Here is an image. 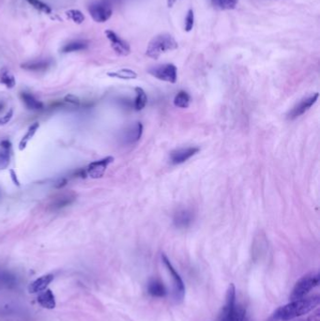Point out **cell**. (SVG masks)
Returning a JSON list of instances; mask_svg holds the SVG:
<instances>
[{
	"label": "cell",
	"instance_id": "1",
	"mask_svg": "<svg viewBox=\"0 0 320 321\" xmlns=\"http://www.w3.org/2000/svg\"><path fill=\"white\" fill-rule=\"evenodd\" d=\"M320 302L319 296L291 301L279 307L267 321H288L313 311Z\"/></svg>",
	"mask_w": 320,
	"mask_h": 321
},
{
	"label": "cell",
	"instance_id": "2",
	"mask_svg": "<svg viewBox=\"0 0 320 321\" xmlns=\"http://www.w3.org/2000/svg\"><path fill=\"white\" fill-rule=\"evenodd\" d=\"M179 47L178 41L168 33L159 34L151 40L146 50V55L153 59L159 57L170 51H174Z\"/></svg>",
	"mask_w": 320,
	"mask_h": 321
},
{
	"label": "cell",
	"instance_id": "3",
	"mask_svg": "<svg viewBox=\"0 0 320 321\" xmlns=\"http://www.w3.org/2000/svg\"><path fill=\"white\" fill-rule=\"evenodd\" d=\"M320 276L319 273H311L302 276L301 279L295 283L289 297L290 301H296L303 299L312 289L320 284Z\"/></svg>",
	"mask_w": 320,
	"mask_h": 321
},
{
	"label": "cell",
	"instance_id": "4",
	"mask_svg": "<svg viewBox=\"0 0 320 321\" xmlns=\"http://www.w3.org/2000/svg\"><path fill=\"white\" fill-rule=\"evenodd\" d=\"M88 12L91 18L96 23H105L110 19L113 14L112 5L108 0H98L92 2L88 8Z\"/></svg>",
	"mask_w": 320,
	"mask_h": 321
},
{
	"label": "cell",
	"instance_id": "5",
	"mask_svg": "<svg viewBox=\"0 0 320 321\" xmlns=\"http://www.w3.org/2000/svg\"><path fill=\"white\" fill-rule=\"evenodd\" d=\"M148 73L158 80L171 84H175L178 80V69L171 63L151 67Z\"/></svg>",
	"mask_w": 320,
	"mask_h": 321
},
{
	"label": "cell",
	"instance_id": "6",
	"mask_svg": "<svg viewBox=\"0 0 320 321\" xmlns=\"http://www.w3.org/2000/svg\"><path fill=\"white\" fill-rule=\"evenodd\" d=\"M161 260H162V263L166 267L170 275L173 278L174 289H175V298H176V300L178 302H181L184 299V296H185V284L183 283L179 273L175 270V268L173 267V265L170 262L168 257L164 254L161 255Z\"/></svg>",
	"mask_w": 320,
	"mask_h": 321
},
{
	"label": "cell",
	"instance_id": "7",
	"mask_svg": "<svg viewBox=\"0 0 320 321\" xmlns=\"http://www.w3.org/2000/svg\"><path fill=\"white\" fill-rule=\"evenodd\" d=\"M107 40L110 42L111 47L115 51V53L120 57H127L131 53V47L130 44L120 38L116 32H114L111 29H107L104 32Z\"/></svg>",
	"mask_w": 320,
	"mask_h": 321
},
{
	"label": "cell",
	"instance_id": "8",
	"mask_svg": "<svg viewBox=\"0 0 320 321\" xmlns=\"http://www.w3.org/2000/svg\"><path fill=\"white\" fill-rule=\"evenodd\" d=\"M237 304H236V287L234 283H230L226 291V303L223 306L219 321H226L235 313Z\"/></svg>",
	"mask_w": 320,
	"mask_h": 321
},
{
	"label": "cell",
	"instance_id": "9",
	"mask_svg": "<svg viewBox=\"0 0 320 321\" xmlns=\"http://www.w3.org/2000/svg\"><path fill=\"white\" fill-rule=\"evenodd\" d=\"M319 97H320V94L316 93V94L312 95L310 97H307V98L301 100V102L296 104L289 111V113L287 114L286 119L288 120H294L298 119L299 117L302 116L303 114L306 113L311 107L317 103Z\"/></svg>",
	"mask_w": 320,
	"mask_h": 321
},
{
	"label": "cell",
	"instance_id": "10",
	"mask_svg": "<svg viewBox=\"0 0 320 321\" xmlns=\"http://www.w3.org/2000/svg\"><path fill=\"white\" fill-rule=\"evenodd\" d=\"M114 161V157L112 156H107L102 160H96L92 161L91 163L88 164V166L85 168L86 175L90 177L91 179H101L104 177V173L107 169L108 165L112 163Z\"/></svg>",
	"mask_w": 320,
	"mask_h": 321
},
{
	"label": "cell",
	"instance_id": "11",
	"mask_svg": "<svg viewBox=\"0 0 320 321\" xmlns=\"http://www.w3.org/2000/svg\"><path fill=\"white\" fill-rule=\"evenodd\" d=\"M199 151H200V149L197 147L182 148V149H178V150L171 151L169 155L170 162L174 165L181 164V163L185 162L186 160H188L189 159H191L196 154H198Z\"/></svg>",
	"mask_w": 320,
	"mask_h": 321
},
{
	"label": "cell",
	"instance_id": "12",
	"mask_svg": "<svg viewBox=\"0 0 320 321\" xmlns=\"http://www.w3.org/2000/svg\"><path fill=\"white\" fill-rule=\"evenodd\" d=\"M76 198H77V196H76V193L73 191L63 192V193L57 195V197L53 199V201L50 204V208L54 211L66 208L68 206L72 205L73 203H75Z\"/></svg>",
	"mask_w": 320,
	"mask_h": 321
},
{
	"label": "cell",
	"instance_id": "13",
	"mask_svg": "<svg viewBox=\"0 0 320 321\" xmlns=\"http://www.w3.org/2000/svg\"><path fill=\"white\" fill-rule=\"evenodd\" d=\"M194 213L187 208H182L179 209L174 216V225L177 228L179 229H184V228H188V227L192 226L193 222H194Z\"/></svg>",
	"mask_w": 320,
	"mask_h": 321
},
{
	"label": "cell",
	"instance_id": "14",
	"mask_svg": "<svg viewBox=\"0 0 320 321\" xmlns=\"http://www.w3.org/2000/svg\"><path fill=\"white\" fill-rule=\"evenodd\" d=\"M143 133V125L141 122H135L131 125L123 134V140L126 144H134L140 140Z\"/></svg>",
	"mask_w": 320,
	"mask_h": 321
},
{
	"label": "cell",
	"instance_id": "15",
	"mask_svg": "<svg viewBox=\"0 0 320 321\" xmlns=\"http://www.w3.org/2000/svg\"><path fill=\"white\" fill-rule=\"evenodd\" d=\"M11 158V143L7 139L0 142V170L6 169Z\"/></svg>",
	"mask_w": 320,
	"mask_h": 321
},
{
	"label": "cell",
	"instance_id": "16",
	"mask_svg": "<svg viewBox=\"0 0 320 321\" xmlns=\"http://www.w3.org/2000/svg\"><path fill=\"white\" fill-rule=\"evenodd\" d=\"M54 278H55V276L53 274H46V275L40 276V278L36 279L34 282H32L29 284V292L39 293L45 290L48 285L54 281Z\"/></svg>",
	"mask_w": 320,
	"mask_h": 321
},
{
	"label": "cell",
	"instance_id": "17",
	"mask_svg": "<svg viewBox=\"0 0 320 321\" xmlns=\"http://www.w3.org/2000/svg\"><path fill=\"white\" fill-rule=\"evenodd\" d=\"M148 292L152 297L163 298L166 296L167 290L162 282L158 279H151L148 284Z\"/></svg>",
	"mask_w": 320,
	"mask_h": 321
},
{
	"label": "cell",
	"instance_id": "18",
	"mask_svg": "<svg viewBox=\"0 0 320 321\" xmlns=\"http://www.w3.org/2000/svg\"><path fill=\"white\" fill-rule=\"evenodd\" d=\"M20 97L23 101V103L26 105V107L32 110V111H40L43 109V104L37 100L33 95L27 91H23L20 93Z\"/></svg>",
	"mask_w": 320,
	"mask_h": 321
},
{
	"label": "cell",
	"instance_id": "19",
	"mask_svg": "<svg viewBox=\"0 0 320 321\" xmlns=\"http://www.w3.org/2000/svg\"><path fill=\"white\" fill-rule=\"evenodd\" d=\"M38 303L45 309H54L56 307V298L52 290L46 289L40 293L37 298Z\"/></svg>",
	"mask_w": 320,
	"mask_h": 321
},
{
	"label": "cell",
	"instance_id": "20",
	"mask_svg": "<svg viewBox=\"0 0 320 321\" xmlns=\"http://www.w3.org/2000/svg\"><path fill=\"white\" fill-rule=\"evenodd\" d=\"M51 62L49 60H34V61H29L21 64V68L26 71L40 72V71L47 70Z\"/></svg>",
	"mask_w": 320,
	"mask_h": 321
},
{
	"label": "cell",
	"instance_id": "21",
	"mask_svg": "<svg viewBox=\"0 0 320 321\" xmlns=\"http://www.w3.org/2000/svg\"><path fill=\"white\" fill-rule=\"evenodd\" d=\"M0 84L5 85L7 88H13L16 85L15 77L6 67L0 70Z\"/></svg>",
	"mask_w": 320,
	"mask_h": 321
},
{
	"label": "cell",
	"instance_id": "22",
	"mask_svg": "<svg viewBox=\"0 0 320 321\" xmlns=\"http://www.w3.org/2000/svg\"><path fill=\"white\" fill-rule=\"evenodd\" d=\"M135 92H136V98L134 100L133 107L136 111H141L148 103V96L146 94L145 90L142 87H135Z\"/></svg>",
	"mask_w": 320,
	"mask_h": 321
},
{
	"label": "cell",
	"instance_id": "23",
	"mask_svg": "<svg viewBox=\"0 0 320 321\" xmlns=\"http://www.w3.org/2000/svg\"><path fill=\"white\" fill-rule=\"evenodd\" d=\"M87 46H88V44L85 40H74V41H71V42L65 44L61 49V52L64 54L78 52V51L85 50Z\"/></svg>",
	"mask_w": 320,
	"mask_h": 321
},
{
	"label": "cell",
	"instance_id": "24",
	"mask_svg": "<svg viewBox=\"0 0 320 321\" xmlns=\"http://www.w3.org/2000/svg\"><path fill=\"white\" fill-rule=\"evenodd\" d=\"M107 76L112 77V78H118V79H122V80H132V79L137 78V74L131 69H120L116 72L108 73Z\"/></svg>",
	"mask_w": 320,
	"mask_h": 321
},
{
	"label": "cell",
	"instance_id": "25",
	"mask_svg": "<svg viewBox=\"0 0 320 321\" xmlns=\"http://www.w3.org/2000/svg\"><path fill=\"white\" fill-rule=\"evenodd\" d=\"M239 0H211L212 6L219 10H234Z\"/></svg>",
	"mask_w": 320,
	"mask_h": 321
},
{
	"label": "cell",
	"instance_id": "26",
	"mask_svg": "<svg viewBox=\"0 0 320 321\" xmlns=\"http://www.w3.org/2000/svg\"><path fill=\"white\" fill-rule=\"evenodd\" d=\"M39 128H40V123L39 122L33 123V124H32V125L29 127V130H28V132H27V133H26V134L23 136V138H22V139H21V141H20V151H24V150L27 148V145H28V143H29V141L30 140V139H32V137L34 136V134L36 133V132H37V130H38Z\"/></svg>",
	"mask_w": 320,
	"mask_h": 321
},
{
	"label": "cell",
	"instance_id": "27",
	"mask_svg": "<svg viewBox=\"0 0 320 321\" xmlns=\"http://www.w3.org/2000/svg\"><path fill=\"white\" fill-rule=\"evenodd\" d=\"M191 96L188 92L181 90L178 94L176 95L174 99V104L179 108H188L191 104Z\"/></svg>",
	"mask_w": 320,
	"mask_h": 321
},
{
	"label": "cell",
	"instance_id": "28",
	"mask_svg": "<svg viewBox=\"0 0 320 321\" xmlns=\"http://www.w3.org/2000/svg\"><path fill=\"white\" fill-rule=\"evenodd\" d=\"M66 16L70 20H72L75 24L77 25H81L84 23L85 21V15L83 14V12L79 10H69L66 11Z\"/></svg>",
	"mask_w": 320,
	"mask_h": 321
},
{
	"label": "cell",
	"instance_id": "29",
	"mask_svg": "<svg viewBox=\"0 0 320 321\" xmlns=\"http://www.w3.org/2000/svg\"><path fill=\"white\" fill-rule=\"evenodd\" d=\"M27 1L29 2L30 5H32L36 10H40L41 12H44L46 14L52 13V9L48 6L47 4H45L41 0H27Z\"/></svg>",
	"mask_w": 320,
	"mask_h": 321
},
{
	"label": "cell",
	"instance_id": "30",
	"mask_svg": "<svg viewBox=\"0 0 320 321\" xmlns=\"http://www.w3.org/2000/svg\"><path fill=\"white\" fill-rule=\"evenodd\" d=\"M246 309L241 305H237L236 311L231 318H229L226 321H244Z\"/></svg>",
	"mask_w": 320,
	"mask_h": 321
},
{
	"label": "cell",
	"instance_id": "31",
	"mask_svg": "<svg viewBox=\"0 0 320 321\" xmlns=\"http://www.w3.org/2000/svg\"><path fill=\"white\" fill-rule=\"evenodd\" d=\"M194 25H195V12L193 9H190L187 12L186 18H185V24H184L185 31L190 32L192 29H194Z\"/></svg>",
	"mask_w": 320,
	"mask_h": 321
},
{
	"label": "cell",
	"instance_id": "32",
	"mask_svg": "<svg viewBox=\"0 0 320 321\" xmlns=\"http://www.w3.org/2000/svg\"><path fill=\"white\" fill-rule=\"evenodd\" d=\"M64 102L66 104H70L72 106H76V107H78V106L81 105L80 99L78 97H76V95H67V96H65V98H64Z\"/></svg>",
	"mask_w": 320,
	"mask_h": 321
},
{
	"label": "cell",
	"instance_id": "33",
	"mask_svg": "<svg viewBox=\"0 0 320 321\" xmlns=\"http://www.w3.org/2000/svg\"><path fill=\"white\" fill-rule=\"evenodd\" d=\"M12 116H13V109L10 108V110L4 116L0 117V125H5V124L9 123L10 120L12 119Z\"/></svg>",
	"mask_w": 320,
	"mask_h": 321
},
{
	"label": "cell",
	"instance_id": "34",
	"mask_svg": "<svg viewBox=\"0 0 320 321\" xmlns=\"http://www.w3.org/2000/svg\"><path fill=\"white\" fill-rule=\"evenodd\" d=\"M67 183H68V179H66V178H62V179L57 180V182H56L55 187H56L57 189H61V188H63L64 186H66Z\"/></svg>",
	"mask_w": 320,
	"mask_h": 321
},
{
	"label": "cell",
	"instance_id": "35",
	"mask_svg": "<svg viewBox=\"0 0 320 321\" xmlns=\"http://www.w3.org/2000/svg\"><path fill=\"white\" fill-rule=\"evenodd\" d=\"M10 178H11V180L13 181V183H14L15 185H17V186H20L19 180L17 179V175H16L15 171L13 170V169H10Z\"/></svg>",
	"mask_w": 320,
	"mask_h": 321
},
{
	"label": "cell",
	"instance_id": "36",
	"mask_svg": "<svg viewBox=\"0 0 320 321\" xmlns=\"http://www.w3.org/2000/svg\"><path fill=\"white\" fill-rule=\"evenodd\" d=\"M6 105H7V103H6L4 100L0 99V114H2V112L4 111Z\"/></svg>",
	"mask_w": 320,
	"mask_h": 321
},
{
	"label": "cell",
	"instance_id": "37",
	"mask_svg": "<svg viewBox=\"0 0 320 321\" xmlns=\"http://www.w3.org/2000/svg\"><path fill=\"white\" fill-rule=\"evenodd\" d=\"M178 0H167V6L169 7V8H172L174 5H175V3L177 2Z\"/></svg>",
	"mask_w": 320,
	"mask_h": 321
}]
</instances>
